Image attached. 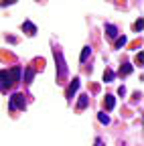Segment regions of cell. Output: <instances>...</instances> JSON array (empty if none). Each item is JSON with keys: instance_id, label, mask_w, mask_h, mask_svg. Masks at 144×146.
Here are the masks:
<instances>
[{"instance_id": "obj_1", "label": "cell", "mask_w": 144, "mask_h": 146, "mask_svg": "<svg viewBox=\"0 0 144 146\" xmlns=\"http://www.w3.org/2000/svg\"><path fill=\"white\" fill-rule=\"evenodd\" d=\"M19 81H21V67H12V69L0 71V91L6 94V91L12 89Z\"/></svg>"}, {"instance_id": "obj_18", "label": "cell", "mask_w": 144, "mask_h": 146, "mask_svg": "<svg viewBox=\"0 0 144 146\" xmlns=\"http://www.w3.org/2000/svg\"><path fill=\"white\" fill-rule=\"evenodd\" d=\"M96 146H104V142L102 140H96Z\"/></svg>"}, {"instance_id": "obj_6", "label": "cell", "mask_w": 144, "mask_h": 146, "mask_svg": "<svg viewBox=\"0 0 144 146\" xmlns=\"http://www.w3.org/2000/svg\"><path fill=\"white\" fill-rule=\"evenodd\" d=\"M104 106H106V110H114V106H116V98H114V96H106Z\"/></svg>"}, {"instance_id": "obj_14", "label": "cell", "mask_w": 144, "mask_h": 146, "mask_svg": "<svg viewBox=\"0 0 144 146\" xmlns=\"http://www.w3.org/2000/svg\"><path fill=\"white\" fill-rule=\"evenodd\" d=\"M134 31H138V33L142 31V18H138V21L134 23Z\"/></svg>"}, {"instance_id": "obj_16", "label": "cell", "mask_w": 144, "mask_h": 146, "mask_svg": "<svg viewBox=\"0 0 144 146\" xmlns=\"http://www.w3.org/2000/svg\"><path fill=\"white\" fill-rule=\"evenodd\" d=\"M136 63H138V65H142V53H138V55H136Z\"/></svg>"}, {"instance_id": "obj_9", "label": "cell", "mask_w": 144, "mask_h": 146, "mask_svg": "<svg viewBox=\"0 0 144 146\" xmlns=\"http://www.w3.org/2000/svg\"><path fill=\"white\" fill-rule=\"evenodd\" d=\"M77 108H79V110L87 108V96H81V98H79V102H77Z\"/></svg>"}, {"instance_id": "obj_2", "label": "cell", "mask_w": 144, "mask_h": 146, "mask_svg": "<svg viewBox=\"0 0 144 146\" xmlns=\"http://www.w3.org/2000/svg\"><path fill=\"white\" fill-rule=\"evenodd\" d=\"M25 106H27V102H25V96L23 94H14L10 98V104H8L10 110H25Z\"/></svg>"}, {"instance_id": "obj_5", "label": "cell", "mask_w": 144, "mask_h": 146, "mask_svg": "<svg viewBox=\"0 0 144 146\" xmlns=\"http://www.w3.org/2000/svg\"><path fill=\"white\" fill-rule=\"evenodd\" d=\"M23 31H27V35H31V36H33L35 33H37V27H35L31 21H25V23H23Z\"/></svg>"}, {"instance_id": "obj_3", "label": "cell", "mask_w": 144, "mask_h": 146, "mask_svg": "<svg viewBox=\"0 0 144 146\" xmlns=\"http://www.w3.org/2000/svg\"><path fill=\"white\" fill-rule=\"evenodd\" d=\"M55 59H59V73H57V79L61 81V79H65V75H67V65L63 63V55L55 49Z\"/></svg>"}, {"instance_id": "obj_10", "label": "cell", "mask_w": 144, "mask_h": 146, "mask_svg": "<svg viewBox=\"0 0 144 146\" xmlns=\"http://www.w3.org/2000/svg\"><path fill=\"white\" fill-rule=\"evenodd\" d=\"M112 79H114V71H110V69H108V71L104 73V81H106V83H110Z\"/></svg>"}, {"instance_id": "obj_8", "label": "cell", "mask_w": 144, "mask_h": 146, "mask_svg": "<svg viewBox=\"0 0 144 146\" xmlns=\"http://www.w3.org/2000/svg\"><path fill=\"white\" fill-rule=\"evenodd\" d=\"M33 77H35V71H33L31 67H27V71H25V81H27V83H31V81H33Z\"/></svg>"}, {"instance_id": "obj_17", "label": "cell", "mask_w": 144, "mask_h": 146, "mask_svg": "<svg viewBox=\"0 0 144 146\" xmlns=\"http://www.w3.org/2000/svg\"><path fill=\"white\" fill-rule=\"evenodd\" d=\"M16 0H2V6H6V4H14Z\"/></svg>"}, {"instance_id": "obj_12", "label": "cell", "mask_w": 144, "mask_h": 146, "mask_svg": "<svg viewBox=\"0 0 144 146\" xmlns=\"http://www.w3.org/2000/svg\"><path fill=\"white\" fill-rule=\"evenodd\" d=\"M128 73H132V65H124L120 69V75H128Z\"/></svg>"}, {"instance_id": "obj_13", "label": "cell", "mask_w": 144, "mask_h": 146, "mask_svg": "<svg viewBox=\"0 0 144 146\" xmlns=\"http://www.w3.org/2000/svg\"><path fill=\"white\" fill-rule=\"evenodd\" d=\"M126 41H128V39H126V36H122V39H118V41H116V49H122V47L126 45Z\"/></svg>"}, {"instance_id": "obj_4", "label": "cell", "mask_w": 144, "mask_h": 146, "mask_svg": "<svg viewBox=\"0 0 144 146\" xmlns=\"http://www.w3.org/2000/svg\"><path fill=\"white\" fill-rule=\"evenodd\" d=\"M77 87H79V79L75 77L73 81H71V85H69V89H67V100H71V98H73V94H75V91H77Z\"/></svg>"}, {"instance_id": "obj_11", "label": "cell", "mask_w": 144, "mask_h": 146, "mask_svg": "<svg viewBox=\"0 0 144 146\" xmlns=\"http://www.w3.org/2000/svg\"><path fill=\"white\" fill-rule=\"evenodd\" d=\"M89 55H92V49L85 47V49H83V53H81V63H85V59L89 57Z\"/></svg>"}, {"instance_id": "obj_15", "label": "cell", "mask_w": 144, "mask_h": 146, "mask_svg": "<svg viewBox=\"0 0 144 146\" xmlns=\"http://www.w3.org/2000/svg\"><path fill=\"white\" fill-rule=\"evenodd\" d=\"M100 122H102V124H108V122H110V118H108L106 114H100Z\"/></svg>"}, {"instance_id": "obj_7", "label": "cell", "mask_w": 144, "mask_h": 146, "mask_svg": "<svg viewBox=\"0 0 144 146\" xmlns=\"http://www.w3.org/2000/svg\"><path fill=\"white\" fill-rule=\"evenodd\" d=\"M106 33H108V36H110V39H114V36L118 35V29H116L114 25H106Z\"/></svg>"}]
</instances>
